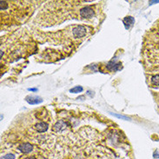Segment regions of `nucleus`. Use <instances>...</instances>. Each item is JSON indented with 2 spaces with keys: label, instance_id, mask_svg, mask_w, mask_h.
<instances>
[{
  "label": "nucleus",
  "instance_id": "9b49d317",
  "mask_svg": "<svg viewBox=\"0 0 159 159\" xmlns=\"http://www.w3.org/2000/svg\"><path fill=\"white\" fill-rule=\"evenodd\" d=\"M0 8L1 10H5L8 8V3L5 1H1L0 2Z\"/></svg>",
  "mask_w": 159,
  "mask_h": 159
},
{
  "label": "nucleus",
  "instance_id": "f8f14e48",
  "mask_svg": "<svg viewBox=\"0 0 159 159\" xmlns=\"http://www.w3.org/2000/svg\"><path fill=\"white\" fill-rule=\"evenodd\" d=\"M1 159H15V156L13 154H8L6 156H3Z\"/></svg>",
  "mask_w": 159,
  "mask_h": 159
},
{
  "label": "nucleus",
  "instance_id": "dca6fc26",
  "mask_svg": "<svg viewBox=\"0 0 159 159\" xmlns=\"http://www.w3.org/2000/svg\"><path fill=\"white\" fill-rule=\"evenodd\" d=\"M29 90H31V91H37V89H29Z\"/></svg>",
  "mask_w": 159,
  "mask_h": 159
},
{
  "label": "nucleus",
  "instance_id": "ddd939ff",
  "mask_svg": "<svg viewBox=\"0 0 159 159\" xmlns=\"http://www.w3.org/2000/svg\"><path fill=\"white\" fill-rule=\"evenodd\" d=\"M113 115L117 116V117H119V118H123V119H128L127 117H123V116H119V115H117V114H113Z\"/></svg>",
  "mask_w": 159,
  "mask_h": 159
},
{
  "label": "nucleus",
  "instance_id": "9d476101",
  "mask_svg": "<svg viewBox=\"0 0 159 159\" xmlns=\"http://www.w3.org/2000/svg\"><path fill=\"white\" fill-rule=\"evenodd\" d=\"M70 91H71L72 93H79L81 91H83V87H82V86H76V87L71 89Z\"/></svg>",
  "mask_w": 159,
  "mask_h": 159
},
{
  "label": "nucleus",
  "instance_id": "2eb2a0df",
  "mask_svg": "<svg viewBox=\"0 0 159 159\" xmlns=\"http://www.w3.org/2000/svg\"><path fill=\"white\" fill-rule=\"evenodd\" d=\"M24 159H36V158L35 157H29V158H24Z\"/></svg>",
  "mask_w": 159,
  "mask_h": 159
},
{
  "label": "nucleus",
  "instance_id": "39448f33",
  "mask_svg": "<svg viewBox=\"0 0 159 159\" xmlns=\"http://www.w3.org/2000/svg\"><path fill=\"white\" fill-rule=\"evenodd\" d=\"M26 101L28 103L30 104H37L43 102V99L39 97H36V96H29L26 98Z\"/></svg>",
  "mask_w": 159,
  "mask_h": 159
},
{
  "label": "nucleus",
  "instance_id": "423d86ee",
  "mask_svg": "<svg viewBox=\"0 0 159 159\" xmlns=\"http://www.w3.org/2000/svg\"><path fill=\"white\" fill-rule=\"evenodd\" d=\"M48 124L47 123H39V124H37L35 125V128L36 130L38 131V132H44L48 130Z\"/></svg>",
  "mask_w": 159,
  "mask_h": 159
},
{
  "label": "nucleus",
  "instance_id": "f03ea898",
  "mask_svg": "<svg viewBox=\"0 0 159 159\" xmlns=\"http://www.w3.org/2000/svg\"><path fill=\"white\" fill-rule=\"evenodd\" d=\"M73 35L75 37H82L86 35V28L83 26H77L73 29Z\"/></svg>",
  "mask_w": 159,
  "mask_h": 159
},
{
  "label": "nucleus",
  "instance_id": "0eeeda50",
  "mask_svg": "<svg viewBox=\"0 0 159 159\" xmlns=\"http://www.w3.org/2000/svg\"><path fill=\"white\" fill-rule=\"evenodd\" d=\"M134 22H135V19H134L133 17H126L124 19V24L126 29H129L130 26H131V24H134Z\"/></svg>",
  "mask_w": 159,
  "mask_h": 159
},
{
  "label": "nucleus",
  "instance_id": "6e6552de",
  "mask_svg": "<svg viewBox=\"0 0 159 159\" xmlns=\"http://www.w3.org/2000/svg\"><path fill=\"white\" fill-rule=\"evenodd\" d=\"M120 65H121L120 64H117L114 61H110V62L108 63V65H106V67L109 70H110V71H117L118 68L120 67Z\"/></svg>",
  "mask_w": 159,
  "mask_h": 159
},
{
  "label": "nucleus",
  "instance_id": "1a4fd4ad",
  "mask_svg": "<svg viewBox=\"0 0 159 159\" xmlns=\"http://www.w3.org/2000/svg\"><path fill=\"white\" fill-rule=\"evenodd\" d=\"M151 83H152L153 85L159 86V75L153 76V77L151 78Z\"/></svg>",
  "mask_w": 159,
  "mask_h": 159
},
{
  "label": "nucleus",
  "instance_id": "20e7f679",
  "mask_svg": "<svg viewBox=\"0 0 159 159\" xmlns=\"http://www.w3.org/2000/svg\"><path fill=\"white\" fill-rule=\"evenodd\" d=\"M33 149V146L32 144H29V143H24V144H22L18 146V150L24 153V154H27V153H30Z\"/></svg>",
  "mask_w": 159,
  "mask_h": 159
},
{
  "label": "nucleus",
  "instance_id": "4468645a",
  "mask_svg": "<svg viewBox=\"0 0 159 159\" xmlns=\"http://www.w3.org/2000/svg\"><path fill=\"white\" fill-rule=\"evenodd\" d=\"M159 3V1H151L150 4H153V3Z\"/></svg>",
  "mask_w": 159,
  "mask_h": 159
},
{
  "label": "nucleus",
  "instance_id": "7ed1b4c3",
  "mask_svg": "<svg viewBox=\"0 0 159 159\" xmlns=\"http://www.w3.org/2000/svg\"><path fill=\"white\" fill-rule=\"evenodd\" d=\"M67 125H68V124H67L66 122L63 121V120L58 121V122L54 124V126H53V131H57V132L62 131H64V130L67 127Z\"/></svg>",
  "mask_w": 159,
  "mask_h": 159
},
{
  "label": "nucleus",
  "instance_id": "f257e3e1",
  "mask_svg": "<svg viewBox=\"0 0 159 159\" xmlns=\"http://www.w3.org/2000/svg\"><path fill=\"white\" fill-rule=\"evenodd\" d=\"M94 14L95 13H94L93 9L90 6L84 7L80 10V15H81V17H83L84 18H90L94 16Z\"/></svg>",
  "mask_w": 159,
  "mask_h": 159
}]
</instances>
